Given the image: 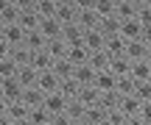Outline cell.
Masks as SVG:
<instances>
[{"label":"cell","instance_id":"277c9868","mask_svg":"<svg viewBox=\"0 0 151 125\" xmlns=\"http://www.w3.org/2000/svg\"><path fill=\"white\" fill-rule=\"evenodd\" d=\"M118 36L123 39V42H137V39L143 36V25L137 20H126L118 25Z\"/></svg>","mask_w":151,"mask_h":125},{"label":"cell","instance_id":"f546056e","mask_svg":"<svg viewBox=\"0 0 151 125\" xmlns=\"http://www.w3.org/2000/svg\"><path fill=\"white\" fill-rule=\"evenodd\" d=\"M9 59L14 61L17 67H28V64H31V53H28L25 47H11V53H9Z\"/></svg>","mask_w":151,"mask_h":125},{"label":"cell","instance_id":"7402d4cb","mask_svg":"<svg viewBox=\"0 0 151 125\" xmlns=\"http://www.w3.org/2000/svg\"><path fill=\"white\" fill-rule=\"evenodd\" d=\"M73 70H76V67L70 64V61H65V59L53 61V67H50V72L59 78V83H62V81H70V78H73Z\"/></svg>","mask_w":151,"mask_h":125},{"label":"cell","instance_id":"7bdbcfd3","mask_svg":"<svg viewBox=\"0 0 151 125\" xmlns=\"http://www.w3.org/2000/svg\"><path fill=\"white\" fill-rule=\"evenodd\" d=\"M3 28H6V25H3V22H0V36H3Z\"/></svg>","mask_w":151,"mask_h":125},{"label":"cell","instance_id":"9a60e30c","mask_svg":"<svg viewBox=\"0 0 151 125\" xmlns=\"http://www.w3.org/2000/svg\"><path fill=\"white\" fill-rule=\"evenodd\" d=\"M37 31H39V33L45 36V42H53V39H62V25H59L56 20H42Z\"/></svg>","mask_w":151,"mask_h":125},{"label":"cell","instance_id":"ac0fdd59","mask_svg":"<svg viewBox=\"0 0 151 125\" xmlns=\"http://www.w3.org/2000/svg\"><path fill=\"white\" fill-rule=\"evenodd\" d=\"M129 78L134 83H143V81H151V67L146 64V61H134L129 70Z\"/></svg>","mask_w":151,"mask_h":125},{"label":"cell","instance_id":"8fae6325","mask_svg":"<svg viewBox=\"0 0 151 125\" xmlns=\"http://www.w3.org/2000/svg\"><path fill=\"white\" fill-rule=\"evenodd\" d=\"M118 111L123 117H137L140 114V100H137L134 95H123V97L118 100Z\"/></svg>","mask_w":151,"mask_h":125},{"label":"cell","instance_id":"ba28073f","mask_svg":"<svg viewBox=\"0 0 151 125\" xmlns=\"http://www.w3.org/2000/svg\"><path fill=\"white\" fill-rule=\"evenodd\" d=\"M3 42L9 44V47H22V42H25V31H22L20 25H6L3 28Z\"/></svg>","mask_w":151,"mask_h":125},{"label":"cell","instance_id":"f1b7e54d","mask_svg":"<svg viewBox=\"0 0 151 125\" xmlns=\"http://www.w3.org/2000/svg\"><path fill=\"white\" fill-rule=\"evenodd\" d=\"M6 117H9L11 122H20V120H28V109L17 100V103H9V109H6Z\"/></svg>","mask_w":151,"mask_h":125},{"label":"cell","instance_id":"52a82bcc","mask_svg":"<svg viewBox=\"0 0 151 125\" xmlns=\"http://www.w3.org/2000/svg\"><path fill=\"white\" fill-rule=\"evenodd\" d=\"M92 86L98 89V95H106V92H115V86H118V78L112 75V72H95V81H92Z\"/></svg>","mask_w":151,"mask_h":125},{"label":"cell","instance_id":"3957f363","mask_svg":"<svg viewBox=\"0 0 151 125\" xmlns=\"http://www.w3.org/2000/svg\"><path fill=\"white\" fill-rule=\"evenodd\" d=\"M115 20H137V0H115Z\"/></svg>","mask_w":151,"mask_h":125},{"label":"cell","instance_id":"74e56055","mask_svg":"<svg viewBox=\"0 0 151 125\" xmlns=\"http://www.w3.org/2000/svg\"><path fill=\"white\" fill-rule=\"evenodd\" d=\"M140 42L146 44V47H151V28H143V36H140Z\"/></svg>","mask_w":151,"mask_h":125},{"label":"cell","instance_id":"e0dca14e","mask_svg":"<svg viewBox=\"0 0 151 125\" xmlns=\"http://www.w3.org/2000/svg\"><path fill=\"white\" fill-rule=\"evenodd\" d=\"M146 44L140 42V39H137V42H126V50H123V59H129L132 64H134V61H143L146 59Z\"/></svg>","mask_w":151,"mask_h":125},{"label":"cell","instance_id":"9c48e42d","mask_svg":"<svg viewBox=\"0 0 151 125\" xmlns=\"http://www.w3.org/2000/svg\"><path fill=\"white\" fill-rule=\"evenodd\" d=\"M87 59H90V50H87L84 44H70V47H67V53H65V61H70L73 67L87 64Z\"/></svg>","mask_w":151,"mask_h":125},{"label":"cell","instance_id":"d6a6232c","mask_svg":"<svg viewBox=\"0 0 151 125\" xmlns=\"http://www.w3.org/2000/svg\"><path fill=\"white\" fill-rule=\"evenodd\" d=\"M134 95L140 103H146V100H151V81H143V83H134Z\"/></svg>","mask_w":151,"mask_h":125},{"label":"cell","instance_id":"30bf717a","mask_svg":"<svg viewBox=\"0 0 151 125\" xmlns=\"http://www.w3.org/2000/svg\"><path fill=\"white\" fill-rule=\"evenodd\" d=\"M37 89L42 95H50V92H59V78L53 75V72H39V78H37Z\"/></svg>","mask_w":151,"mask_h":125},{"label":"cell","instance_id":"ffe728a7","mask_svg":"<svg viewBox=\"0 0 151 125\" xmlns=\"http://www.w3.org/2000/svg\"><path fill=\"white\" fill-rule=\"evenodd\" d=\"M37 78H39V72L34 70V67H20V72H17V83H20L22 89L37 86Z\"/></svg>","mask_w":151,"mask_h":125},{"label":"cell","instance_id":"2e32d148","mask_svg":"<svg viewBox=\"0 0 151 125\" xmlns=\"http://www.w3.org/2000/svg\"><path fill=\"white\" fill-rule=\"evenodd\" d=\"M123 50H126V42L115 33V36H109V39H104V53L109 56V59H118V56H123Z\"/></svg>","mask_w":151,"mask_h":125},{"label":"cell","instance_id":"d590c367","mask_svg":"<svg viewBox=\"0 0 151 125\" xmlns=\"http://www.w3.org/2000/svg\"><path fill=\"white\" fill-rule=\"evenodd\" d=\"M50 125H73V120L67 114H56V117H50Z\"/></svg>","mask_w":151,"mask_h":125},{"label":"cell","instance_id":"4316f807","mask_svg":"<svg viewBox=\"0 0 151 125\" xmlns=\"http://www.w3.org/2000/svg\"><path fill=\"white\" fill-rule=\"evenodd\" d=\"M106 114H109V111H104L101 106H92V109L84 111V122L87 125H104V122H106Z\"/></svg>","mask_w":151,"mask_h":125},{"label":"cell","instance_id":"1f68e13d","mask_svg":"<svg viewBox=\"0 0 151 125\" xmlns=\"http://www.w3.org/2000/svg\"><path fill=\"white\" fill-rule=\"evenodd\" d=\"M17 72H20V67L14 64L11 59H3L0 61V81H9V78H17Z\"/></svg>","mask_w":151,"mask_h":125},{"label":"cell","instance_id":"b9f144b4","mask_svg":"<svg viewBox=\"0 0 151 125\" xmlns=\"http://www.w3.org/2000/svg\"><path fill=\"white\" fill-rule=\"evenodd\" d=\"M11 125H31V122H28V120H20V122H11Z\"/></svg>","mask_w":151,"mask_h":125},{"label":"cell","instance_id":"cb8c5ba5","mask_svg":"<svg viewBox=\"0 0 151 125\" xmlns=\"http://www.w3.org/2000/svg\"><path fill=\"white\" fill-rule=\"evenodd\" d=\"M81 44H84L90 53H98V50H104V36L98 31H84V39H81Z\"/></svg>","mask_w":151,"mask_h":125},{"label":"cell","instance_id":"5bb4252c","mask_svg":"<svg viewBox=\"0 0 151 125\" xmlns=\"http://www.w3.org/2000/svg\"><path fill=\"white\" fill-rule=\"evenodd\" d=\"M42 100H45V95L39 92L37 86H31V89H22V97H20V103L25 106L28 111H31V109H39V106H42Z\"/></svg>","mask_w":151,"mask_h":125},{"label":"cell","instance_id":"4fadbf2b","mask_svg":"<svg viewBox=\"0 0 151 125\" xmlns=\"http://www.w3.org/2000/svg\"><path fill=\"white\" fill-rule=\"evenodd\" d=\"M92 81H95V72H92L90 64H81L73 70V83L76 86H92Z\"/></svg>","mask_w":151,"mask_h":125},{"label":"cell","instance_id":"8d00e7d4","mask_svg":"<svg viewBox=\"0 0 151 125\" xmlns=\"http://www.w3.org/2000/svg\"><path fill=\"white\" fill-rule=\"evenodd\" d=\"M9 53H11V47L3 42V36H0V61H3V59H9Z\"/></svg>","mask_w":151,"mask_h":125},{"label":"cell","instance_id":"e575fe53","mask_svg":"<svg viewBox=\"0 0 151 125\" xmlns=\"http://www.w3.org/2000/svg\"><path fill=\"white\" fill-rule=\"evenodd\" d=\"M137 117H140V120L146 122V125H151V100L140 103V114H137Z\"/></svg>","mask_w":151,"mask_h":125},{"label":"cell","instance_id":"5b68a950","mask_svg":"<svg viewBox=\"0 0 151 125\" xmlns=\"http://www.w3.org/2000/svg\"><path fill=\"white\" fill-rule=\"evenodd\" d=\"M0 97L6 103H17L22 97V86L17 83V78H9V81H0Z\"/></svg>","mask_w":151,"mask_h":125},{"label":"cell","instance_id":"836d02e7","mask_svg":"<svg viewBox=\"0 0 151 125\" xmlns=\"http://www.w3.org/2000/svg\"><path fill=\"white\" fill-rule=\"evenodd\" d=\"M104 125H126V117L115 109V111H109V114H106V122H104Z\"/></svg>","mask_w":151,"mask_h":125},{"label":"cell","instance_id":"60d3db41","mask_svg":"<svg viewBox=\"0 0 151 125\" xmlns=\"http://www.w3.org/2000/svg\"><path fill=\"white\" fill-rule=\"evenodd\" d=\"M143 61H146V64H148V67H151V47H148V50H146V59H143Z\"/></svg>","mask_w":151,"mask_h":125},{"label":"cell","instance_id":"83f0119b","mask_svg":"<svg viewBox=\"0 0 151 125\" xmlns=\"http://www.w3.org/2000/svg\"><path fill=\"white\" fill-rule=\"evenodd\" d=\"M45 53H48L53 61H59V59H65V53H67V44L62 42V39H53V42H48V44H45Z\"/></svg>","mask_w":151,"mask_h":125},{"label":"cell","instance_id":"7c38bea8","mask_svg":"<svg viewBox=\"0 0 151 125\" xmlns=\"http://www.w3.org/2000/svg\"><path fill=\"white\" fill-rule=\"evenodd\" d=\"M81 39H84V28H81L78 22L62 28V42H65L67 47H70V44H81Z\"/></svg>","mask_w":151,"mask_h":125},{"label":"cell","instance_id":"4dcf8cb0","mask_svg":"<svg viewBox=\"0 0 151 125\" xmlns=\"http://www.w3.org/2000/svg\"><path fill=\"white\" fill-rule=\"evenodd\" d=\"M28 122L31 125H50V114L39 106V109H31L28 111Z\"/></svg>","mask_w":151,"mask_h":125},{"label":"cell","instance_id":"d6986e66","mask_svg":"<svg viewBox=\"0 0 151 125\" xmlns=\"http://www.w3.org/2000/svg\"><path fill=\"white\" fill-rule=\"evenodd\" d=\"M92 11L98 20H112L115 17V0H92Z\"/></svg>","mask_w":151,"mask_h":125},{"label":"cell","instance_id":"ab89813d","mask_svg":"<svg viewBox=\"0 0 151 125\" xmlns=\"http://www.w3.org/2000/svg\"><path fill=\"white\" fill-rule=\"evenodd\" d=\"M6 109H9V103H6V100H3V97H0V117H3V114H6Z\"/></svg>","mask_w":151,"mask_h":125},{"label":"cell","instance_id":"f35d334b","mask_svg":"<svg viewBox=\"0 0 151 125\" xmlns=\"http://www.w3.org/2000/svg\"><path fill=\"white\" fill-rule=\"evenodd\" d=\"M126 125H146L140 117H126Z\"/></svg>","mask_w":151,"mask_h":125},{"label":"cell","instance_id":"d4e9b609","mask_svg":"<svg viewBox=\"0 0 151 125\" xmlns=\"http://www.w3.org/2000/svg\"><path fill=\"white\" fill-rule=\"evenodd\" d=\"M87 64L92 67V72H106V70H109V56L104 53V50H98V53H90Z\"/></svg>","mask_w":151,"mask_h":125},{"label":"cell","instance_id":"44dd1931","mask_svg":"<svg viewBox=\"0 0 151 125\" xmlns=\"http://www.w3.org/2000/svg\"><path fill=\"white\" fill-rule=\"evenodd\" d=\"M132 70V61L123 59V56H118V59H109V72H112L115 78H126Z\"/></svg>","mask_w":151,"mask_h":125},{"label":"cell","instance_id":"603a6c76","mask_svg":"<svg viewBox=\"0 0 151 125\" xmlns=\"http://www.w3.org/2000/svg\"><path fill=\"white\" fill-rule=\"evenodd\" d=\"M28 67H34L37 72H48L50 67H53V59H50L45 50H39V53H31V64Z\"/></svg>","mask_w":151,"mask_h":125},{"label":"cell","instance_id":"6da1fadb","mask_svg":"<svg viewBox=\"0 0 151 125\" xmlns=\"http://www.w3.org/2000/svg\"><path fill=\"white\" fill-rule=\"evenodd\" d=\"M67 103H70V100H67L62 92H50V95H45L42 109L48 111L50 117H56V114H65V111H67Z\"/></svg>","mask_w":151,"mask_h":125},{"label":"cell","instance_id":"8992f818","mask_svg":"<svg viewBox=\"0 0 151 125\" xmlns=\"http://www.w3.org/2000/svg\"><path fill=\"white\" fill-rule=\"evenodd\" d=\"M76 103H81L84 109H92V106H98V100H101V95H98L95 86H78V92H76Z\"/></svg>","mask_w":151,"mask_h":125},{"label":"cell","instance_id":"7a4b0ae2","mask_svg":"<svg viewBox=\"0 0 151 125\" xmlns=\"http://www.w3.org/2000/svg\"><path fill=\"white\" fill-rule=\"evenodd\" d=\"M53 20L59 22L62 28H65V25H73V22H76V3H73V0H59Z\"/></svg>","mask_w":151,"mask_h":125},{"label":"cell","instance_id":"484cf974","mask_svg":"<svg viewBox=\"0 0 151 125\" xmlns=\"http://www.w3.org/2000/svg\"><path fill=\"white\" fill-rule=\"evenodd\" d=\"M56 6H59V0H37L39 20H53V17H56Z\"/></svg>","mask_w":151,"mask_h":125}]
</instances>
